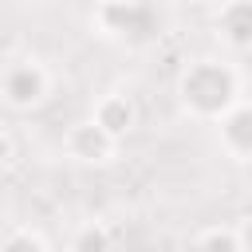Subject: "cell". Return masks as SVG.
Returning <instances> with one entry per match:
<instances>
[{
  "mask_svg": "<svg viewBox=\"0 0 252 252\" xmlns=\"http://www.w3.org/2000/svg\"><path fill=\"white\" fill-rule=\"evenodd\" d=\"M67 252H114L106 224H98V220H87V224H79V228L71 232V244H67Z\"/></svg>",
  "mask_w": 252,
  "mask_h": 252,
  "instance_id": "obj_8",
  "label": "cell"
},
{
  "mask_svg": "<svg viewBox=\"0 0 252 252\" xmlns=\"http://www.w3.org/2000/svg\"><path fill=\"white\" fill-rule=\"evenodd\" d=\"M142 24H146V8L138 0H98L94 4V28L102 35L126 39V35H138Z\"/></svg>",
  "mask_w": 252,
  "mask_h": 252,
  "instance_id": "obj_6",
  "label": "cell"
},
{
  "mask_svg": "<svg viewBox=\"0 0 252 252\" xmlns=\"http://www.w3.org/2000/svg\"><path fill=\"white\" fill-rule=\"evenodd\" d=\"M213 126H217L220 150H224L232 161H248V154H252V110H248V102L236 98Z\"/></svg>",
  "mask_w": 252,
  "mask_h": 252,
  "instance_id": "obj_5",
  "label": "cell"
},
{
  "mask_svg": "<svg viewBox=\"0 0 252 252\" xmlns=\"http://www.w3.org/2000/svg\"><path fill=\"white\" fill-rule=\"evenodd\" d=\"M51 91V75L39 59H12L0 71V98L12 110H35Z\"/></svg>",
  "mask_w": 252,
  "mask_h": 252,
  "instance_id": "obj_2",
  "label": "cell"
},
{
  "mask_svg": "<svg viewBox=\"0 0 252 252\" xmlns=\"http://www.w3.org/2000/svg\"><path fill=\"white\" fill-rule=\"evenodd\" d=\"M193 4H213V0H193Z\"/></svg>",
  "mask_w": 252,
  "mask_h": 252,
  "instance_id": "obj_12",
  "label": "cell"
},
{
  "mask_svg": "<svg viewBox=\"0 0 252 252\" xmlns=\"http://www.w3.org/2000/svg\"><path fill=\"white\" fill-rule=\"evenodd\" d=\"M193 252H244V236H240L236 228L217 224V228H205V232L193 240Z\"/></svg>",
  "mask_w": 252,
  "mask_h": 252,
  "instance_id": "obj_9",
  "label": "cell"
},
{
  "mask_svg": "<svg viewBox=\"0 0 252 252\" xmlns=\"http://www.w3.org/2000/svg\"><path fill=\"white\" fill-rule=\"evenodd\" d=\"M217 35L232 51H244L252 43V0H224L217 12Z\"/></svg>",
  "mask_w": 252,
  "mask_h": 252,
  "instance_id": "obj_7",
  "label": "cell"
},
{
  "mask_svg": "<svg viewBox=\"0 0 252 252\" xmlns=\"http://www.w3.org/2000/svg\"><path fill=\"white\" fill-rule=\"evenodd\" d=\"M91 122H94L106 138L122 142V138H130L134 126H138V102H134L130 94H122V91H110V94H102V98L94 102Z\"/></svg>",
  "mask_w": 252,
  "mask_h": 252,
  "instance_id": "obj_4",
  "label": "cell"
},
{
  "mask_svg": "<svg viewBox=\"0 0 252 252\" xmlns=\"http://www.w3.org/2000/svg\"><path fill=\"white\" fill-rule=\"evenodd\" d=\"M240 94V75L232 71V63L224 59H193L181 67L177 75V102L185 114L201 118V122H217Z\"/></svg>",
  "mask_w": 252,
  "mask_h": 252,
  "instance_id": "obj_1",
  "label": "cell"
},
{
  "mask_svg": "<svg viewBox=\"0 0 252 252\" xmlns=\"http://www.w3.org/2000/svg\"><path fill=\"white\" fill-rule=\"evenodd\" d=\"M12 158H16V142H12V138H8L4 130H0V173H4L8 165H12Z\"/></svg>",
  "mask_w": 252,
  "mask_h": 252,
  "instance_id": "obj_11",
  "label": "cell"
},
{
  "mask_svg": "<svg viewBox=\"0 0 252 252\" xmlns=\"http://www.w3.org/2000/svg\"><path fill=\"white\" fill-rule=\"evenodd\" d=\"M0 252H47L43 236L32 232V228H12L4 240H0Z\"/></svg>",
  "mask_w": 252,
  "mask_h": 252,
  "instance_id": "obj_10",
  "label": "cell"
},
{
  "mask_svg": "<svg viewBox=\"0 0 252 252\" xmlns=\"http://www.w3.org/2000/svg\"><path fill=\"white\" fill-rule=\"evenodd\" d=\"M63 150H67V158L79 161V165H106V161H114L118 142L106 138L91 118H83V122L67 126V134H63Z\"/></svg>",
  "mask_w": 252,
  "mask_h": 252,
  "instance_id": "obj_3",
  "label": "cell"
}]
</instances>
